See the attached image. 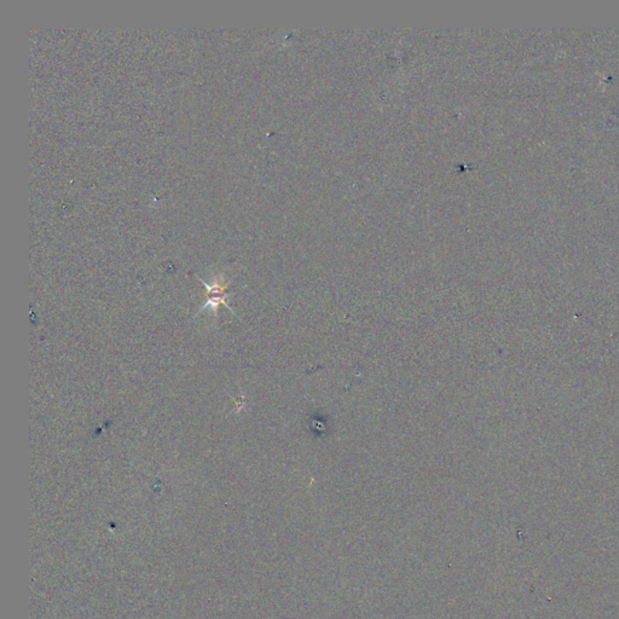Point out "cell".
<instances>
[{"mask_svg": "<svg viewBox=\"0 0 619 619\" xmlns=\"http://www.w3.org/2000/svg\"><path fill=\"white\" fill-rule=\"evenodd\" d=\"M200 281L202 282L204 287L207 288L209 297V302L203 305L202 308L200 310V313L203 311V310H206L207 307H212V310H213L214 313H216V316H218V307L220 306V305H224V306L228 307L229 310L233 313V315H235L233 308L229 306L228 302L225 300V297H229V293L228 291H227V286L222 282V280H216L213 284H207V283L204 282L201 278H200ZM235 316H236V315H235Z\"/></svg>", "mask_w": 619, "mask_h": 619, "instance_id": "obj_1", "label": "cell"}]
</instances>
